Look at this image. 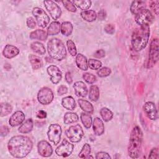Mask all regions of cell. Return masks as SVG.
<instances>
[{"label":"cell","mask_w":159,"mask_h":159,"mask_svg":"<svg viewBox=\"0 0 159 159\" xmlns=\"http://www.w3.org/2000/svg\"><path fill=\"white\" fill-rule=\"evenodd\" d=\"M33 143L30 139L24 135H15L10 139L7 143L9 153L14 158H22L31 152Z\"/></svg>","instance_id":"cell-1"},{"label":"cell","mask_w":159,"mask_h":159,"mask_svg":"<svg viewBox=\"0 0 159 159\" xmlns=\"http://www.w3.org/2000/svg\"><path fill=\"white\" fill-rule=\"evenodd\" d=\"M150 33V27L148 26H140L134 30L131 43L135 51L139 52L146 47L148 42Z\"/></svg>","instance_id":"cell-2"},{"label":"cell","mask_w":159,"mask_h":159,"mask_svg":"<svg viewBox=\"0 0 159 159\" xmlns=\"http://www.w3.org/2000/svg\"><path fill=\"white\" fill-rule=\"evenodd\" d=\"M142 140L143 134L141 129L139 126L134 127L130 133L128 146V154L130 158H137L140 156Z\"/></svg>","instance_id":"cell-3"},{"label":"cell","mask_w":159,"mask_h":159,"mask_svg":"<svg viewBox=\"0 0 159 159\" xmlns=\"http://www.w3.org/2000/svg\"><path fill=\"white\" fill-rule=\"evenodd\" d=\"M47 50L49 56L53 59L60 61L66 55V50L63 42L58 38H52L47 43Z\"/></svg>","instance_id":"cell-4"},{"label":"cell","mask_w":159,"mask_h":159,"mask_svg":"<svg viewBox=\"0 0 159 159\" xmlns=\"http://www.w3.org/2000/svg\"><path fill=\"white\" fill-rule=\"evenodd\" d=\"M67 138L73 143L79 142L84 136V132L80 124L70 126L65 131Z\"/></svg>","instance_id":"cell-5"},{"label":"cell","mask_w":159,"mask_h":159,"mask_svg":"<svg viewBox=\"0 0 159 159\" xmlns=\"http://www.w3.org/2000/svg\"><path fill=\"white\" fill-rule=\"evenodd\" d=\"M159 42L158 39L155 38L153 39L150 45L149 55L148 63L147 64V68H152L158 60L159 54Z\"/></svg>","instance_id":"cell-6"},{"label":"cell","mask_w":159,"mask_h":159,"mask_svg":"<svg viewBox=\"0 0 159 159\" xmlns=\"http://www.w3.org/2000/svg\"><path fill=\"white\" fill-rule=\"evenodd\" d=\"M155 17L150 11L145 9L135 15V22L140 26L149 27L154 21Z\"/></svg>","instance_id":"cell-7"},{"label":"cell","mask_w":159,"mask_h":159,"mask_svg":"<svg viewBox=\"0 0 159 159\" xmlns=\"http://www.w3.org/2000/svg\"><path fill=\"white\" fill-rule=\"evenodd\" d=\"M32 14L35 17L37 25L42 28H45L50 22V17L42 8L34 7L32 10Z\"/></svg>","instance_id":"cell-8"},{"label":"cell","mask_w":159,"mask_h":159,"mask_svg":"<svg viewBox=\"0 0 159 159\" xmlns=\"http://www.w3.org/2000/svg\"><path fill=\"white\" fill-rule=\"evenodd\" d=\"M62 134V129L60 125L57 124H52L48 127L47 136L51 142L55 145L59 143Z\"/></svg>","instance_id":"cell-9"},{"label":"cell","mask_w":159,"mask_h":159,"mask_svg":"<svg viewBox=\"0 0 159 159\" xmlns=\"http://www.w3.org/2000/svg\"><path fill=\"white\" fill-rule=\"evenodd\" d=\"M54 95L52 90L48 87L41 88L37 94L38 101L42 105H48L53 99Z\"/></svg>","instance_id":"cell-10"},{"label":"cell","mask_w":159,"mask_h":159,"mask_svg":"<svg viewBox=\"0 0 159 159\" xmlns=\"http://www.w3.org/2000/svg\"><path fill=\"white\" fill-rule=\"evenodd\" d=\"M73 148V144L71 143L66 139H63L60 145L57 147L55 150V153L58 156L67 157L71 154Z\"/></svg>","instance_id":"cell-11"},{"label":"cell","mask_w":159,"mask_h":159,"mask_svg":"<svg viewBox=\"0 0 159 159\" xmlns=\"http://www.w3.org/2000/svg\"><path fill=\"white\" fill-rule=\"evenodd\" d=\"M45 9L50 14L53 20H57L61 15V9L60 7L53 1H44Z\"/></svg>","instance_id":"cell-12"},{"label":"cell","mask_w":159,"mask_h":159,"mask_svg":"<svg viewBox=\"0 0 159 159\" xmlns=\"http://www.w3.org/2000/svg\"><path fill=\"white\" fill-rule=\"evenodd\" d=\"M48 75L50 76V81L52 83L58 84L62 78V73L59 68L55 65H50L47 69Z\"/></svg>","instance_id":"cell-13"},{"label":"cell","mask_w":159,"mask_h":159,"mask_svg":"<svg viewBox=\"0 0 159 159\" xmlns=\"http://www.w3.org/2000/svg\"><path fill=\"white\" fill-rule=\"evenodd\" d=\"M39 154L43 157H49L53 153L52 145L46 140H41L37 144Z\"/></svg>","instance_id":"cell-14"},{"label":"cell","mask_w":159,"mask_h":159,"mask_svg":"<svg viewBox=\"0 0 159 159\" xmlns=\"http://www.w3.org/2000/svg\"><path fill=\"white\" fill-rule=\"evenodd\" d=\"M143 111L148 119L155 120L158 119V112L155 104L151 101L146 102L143 106Z\"/></svg>","instance_id":"cell-15"},{"label":"cell","mask_w":159,"mask_h":159,"mask_svg":"<svg viewBox=\"0 0 159 159\" xmlns=\"http://www.w3.org/2000/svg\"><path fill=\"white\" fill-rule=\"evenodd\" d=\"M25 120V114L21 111H17L14 112L10 117L9 124L11 127H16L22 124Z\"/></svg>","instance_id":"cell-16"},{"label":"cell","mask_w":159,"mask_h":159,"mask_svg":"<svg viewBox=\"0 0 159 159\" xmlns=\"http://www.w3.org/2000/svg\"><path fill=\"white\" fill-rule=\"evenodd\" d=\"M75 94L79 97H85L88 94V88L85 83L81 81H76L73 84Z\"/></svg>","instance_id":"cell-17"},{"label":"cell","mask_w":159,"mask_h":159,"mask_svg":"<svg viewBox=\"0 0 159 159\" xmlns=\"http://www.w3.org/2000/svg\"><path fill=\"white\" fill-rule=\"evenodd\" d=\"M19 53V50L16 46L7 44L6 45L2 51L3 56L8 59H11L16 57Z\"/></svg>","instance_id":"cell-18"},{"label":"cell","mask_w":159,"mask_h":159,"mask_svg":"<svg viewBox=\"0 0 159 159\" xmlns=\"http://www.w3.org/2000/svg\"><path fill=\"white\" fill-rule=\"evenodd\" d=\"M93 129L96 135H101L104 132V125L102 120L99 117H95L92 123Z\"/></svg>","instance_id":"cell-19"},{"label":"cell","mask_w":159,"mask_h":159,"mask_svg":"<svg viewBox=\"0 0 159 159\" xmlns=\"http://www.w3.org/2000/svg\"><path fill=\"white\" fill-rule=\"evenodd\" d=\"M146 2L143 1H134L132 2L130 10L132 14L136 15L141 11L146 8Z\"/></svg>","instance_id":"cell-20"},{"label":"cell","mask_w":159,"mask_h":159,"mask_svg":"<svg viewBox=\"0 0 159 159\" xmlns=\"http://www.w3.org/2000/svg\"><path fill=\"white\" fill-rule=\"evenodd\" d=\"M29 37L31 40H38L40 41H45L48 37L47 32L42 29H37L30 32Z\"/></svg>","instance_id":"cell-21"},{"label":"cell","mask_w":159,"mask_h":159,"mask_svg":"<svg viewBox=\"0 0 159 159\" xmlns=\"http://www.w3.org/2000/svg\"><path fill=\"white\" fill-rule=\"evenodd\" d=\"M76 64L78 68L83 71H86L88 68V60L86 57L81 53H78L76 55Z\"/></svg>","instance_id":"cell-22"},{"label":"cell","mask_w":159,"mask_h":159,"mask_svg":"<svg viewBox=\"0 0 159 159\" xmlns=\"http://www.w3.org/2000/svg\"><path fill=\"white\" fill-rule=\"evenodd\" d=\"M34 127V122L31 118L27 119L22 125L19 127L18 131L20 134H28L30 132Z\"/></svg>","instance_id":"cell-23"},{"label":"cell","mask_w":159,"mask_h":159,"mask_svg":"<svg viewBox=\"0 0 159 159\" xmlns=\"http://www.w3.org/2000/svg\"><path fill=\"white\" fill-rule=\"evenodd\" d=\"M78 103L80 108L82 109V111L84 112H86L87 114H92L93 112L94 111L93 106L91 102H89L87 100L79 99L78 100Z\"/></svg>","instance_id":"cell-24"},{"label":"cell","mask_w":159,"mask_h":159,"mask_svg":"<svg viewBox=\"0 0 159 159\" xmlns=\"http://www.w3.org/2000/svg\"><path fill=\"white\" fill-rule=\"evenodd\" d=\"M62 106L70 111H73L76 107V102L72 96H66L61 100Z\"/></svg>","instance_id":"cell-25"},{"label":"cell","mask_w":159,"mask_h":159,"mask_svg":"<svg viewBox=\"0 0 159 159\" xmlns=\"http://www.w3.org/2000/svg\"><path fill=\"white\" fill-rule=\"evenodd\" d=\"M29 60L32 68L35 70L40 69L43 65V61L42 58L37 55L30 54L29 56Z\"/></svg>","instance_id":"cell-26"},{"label":"cell","mask_w":159,"mask_h":159,"mask_svg":"<svg viewBox=\"0 0 159 159\" xmlns=\"http://www.w3.org/2000/svg\"><path fill=\"white\" fill-rule=\"evenodd\" d=\"M81 17L85 21L91 22L94 21L97 18V14L94 10H86L81 12Z\"/></svg>","instance_id":"cell-27"},{"label":"cell","mask_w":159,"mask_h":159,"mask_svg":"<svg viewBox=\"0 0 159 159\" xmlns=\"http://www.w3.org/2000/svg\"><path fill=\"white\" fill-rule=\"evenodd\" d=\"M61 29V24L58 21L52 22L47 29L48 35H57Z\"/></svg>","instance_id":"cell-28"},{"label":"cell","mask_w":159,"mask_h":159,"mask_svg":"<svg viewBox=\"0 0 159 159\" xmlns=\"http://www.w3.org/2000/svg\"><path fill=\"white\" fill-rule=\"evenodd\" d=\"M30 48L34 51L35 53L39 55H45L46 52V50L43 44L40 42L35 41L32 42L30 45Z\"/></svg>","instance_id":"cell-29"},{"label":"cell","mask_w":159,"mask_h":159,"mask_svg":"<svg viewBox=\"0 0 159 159\" xmlns=\"http://www.w3.org/2000/svg\"><path fill=\"white\" fill-rule=\"evenodd\" d=\"M73 26L70 22L65 21L62 22V24H61L60 32L61 34L64 36H66V37L70 36L73 32Z\"/></svg>","instance_id":"cell-30"},{"label":"cell","mask_w":159,"mask_h":159,"mask_svg":"<svg viewBox=\"0 0 159 159\" xmlns=\"http://www.w3.org/2000/svg\"><path fill=\"white\" fill-rule=\"evenodd\" d=\"M79 119L78 116L74 112H67L65 114L63 117V122L65 124H70L77 122Z\"/></svg>","instance_id":"cell-31"},{"label":"cell","mask_w":159,"mask_h":159,"mask_svg":"<svg viewBox=\"0 0 159 159\" xmlns=\"http://www.w3.org/2000/svg\"><path fill=\"white\" fill-rule=\"evenodd\" d=\"M99 98V89L96 85H91L89 88V99L93 102H96Z\"/></svg>","instance_id":"cell-32"},{"label":"cell","mask_w":159,"mask_h":159,"mask_svg":"<svg viewBox=\"0 0 159 159\" xmlns=\"http://www.w3.org/2000/svg\"><path fill=\"white\" fill-rule=\"evenodd\" d=\"M72 2L75 6H77L83 11L88 10L91 7L92 3L89 0H74L72 1Z\"/></svg>","instance_id":"cell-33"},{"label":"cell","mask_w":159,"mask_h":159,"mask_svg":"<svg viewBox=\"0 0 159 159\" xmlns=\"http://www.w3.org/2000/svg\"><path fill=\"white\" fill-rule=\"evenodd\" d=\"M80 119L82 124H83L86 129H89L91 127L93 120L89 114H87L84 112H81L80 115Z\"/></svg>","instance_id":"cell-34"},{"label":"cell","mask_w":159,"mask_h":159,"mask_svg":"<svg viewBox=\"0 0 159 159\" xmlns=\"http://www.w3.org/2000/svg\"><path fill=\"white\" fill-rule=\"evenodd\" d=\"M100 114L105 122L111 120L114 116L113 112L107 107H102L100 110Z\"/></svg>","instance_id":"cell-35"},{"label":"cell","mask_w":159,"mask_h":159,"mask_svg":"<svg viewBox=\"0 0 159 159\" xmlns=\"http://www.w3.org/2000/svg\"><path fill=\"white\" fill-rule=\"evenodd\" d=\"M12 110L11 105L7 102H1V117H4L9 114Z\"/></svg>","instance_id":"cell-36"},{"label":"cell","mask_w":159,"mask_h":159,"mask_svg":"<svg viewBox=\"0 0 159 159\" xmlns=\"http://www.w3.org/2000/svg\"><path fill=\"white\" fill-rule=\"evenodd\" d=\"M90 153H91V147L89 144L85 143L83 146L81 150L79 153L78 157L80 158H88L90 155Z\"/></svg>","instance_id":"cell-37"},{"label":"cell","mask_w":159,"mask_h":159,"mask_svg":"<svg viewBox=\"0 0 159 159\" xmlns=\"http://www.w3.org/2000/svg\"><path fill=\"white\" fill-rule=\"evenodd\" d=\"M88 65L89 68L94 70H99L102 66V63L100 60L93 58H90L88 60Z\"/></svg>","instance_id":"cell-38"},{"label":"cell","mask_w":159,"mask_h":159,"mask_svg":"<svg viewBox=\"0 0 159 159\" xmlns=\"http://www.w3.org/2000/svg\"><path fill=\"white\" fill-rule=\"evenodd\" d=\"M66 46H67V48H68L70 54L72 57H75L77 55L76 47V45L73 40H68L66 41Z\"/></svg>","instance_id":"cell-39"},{"label":"cell","mask_w":159,"mask_h":159,"mask_svg":"<svg viewBox=\"0 0 159 159\" xmlns=\"http://www.w3.org/2000/svg\"><path fill=\"white\" fill-rule=\"evenodd\" d=\"M61 2H62L63 6L68 11L71 12H75L76 11V7L74 5V4L72 2V1H68V0H63L61 1Z\"/></svg>","instance_id":"cell-40"},{"label":"cell","mask_w":159,"mask_h":159,"mask_svg":"<svg viewBox=\"0 0 159 159\" xmlns=\"http://www.w3.org/2000/svg\"><path fill=\"white\" fill-rule=\"evenodd\" d=\"M111 73V70L108 67H102L98 70L97 75L101 78L108 76Z\"/></svg>","instance_id":"cell-41"},{"label":"cell","mask_w":159,"mask_h":159,"mask_svg":"<svg viewBox=\"0 0 159 159\" xmlns=\"http://www.w3.org/2000/svg\"><path fill=\"white\" fill-rule=\"evenodd\" d=\"M83 78L88 84H93L96 81V76L89 73H84L83 75Z\"/></svg>","instance_id":"cell-42"},{"label":"cell","mask_w":159,"mask_h":159,"mask_svg":"<svg viewBox=\"0 0 159 159\" xmlns=\"http://www.w3.org/2000/svg\"><path fill=\"white\" fill-rule=\"evenodd\" d=\"M150 7L153 12L157 15L159 13V1H152L150 2Z\"/></svg>","instance_id":"cell-43"},{"label":"cell","mask_w":159,"mask_h":159,"mask_svg":"<svg viewBox=\"0 0 159 159\" xmlns=\"http://www.w3.org/2000/svg\"><path fill=\"white\" fill-rule=\"evenodd\" d=\"M148 158L150 159H158L159 158V150L157 147L153 148L148 155Z\"/></svg>","instance_id":"cell-44"},{"label":"cell","mask_w":159,"mask_h":159,"mask_svg":"<svg viewBox=\"0 0 159 159\" xmlns=\"http://www.w3.org/2000/svg\"><path fill=\"white\" fill-rule=\"evenodd\" d=\"M104 31L110 35H112L115 32V26L112 24H107L104 27Z\"/></svg>","instance_id":"cell-45"},{"label":"cell","mask_w":159,"mask_h":159,"mask_svg":"<svg viewBox=\"0 0 159 159\" xmlns=\"http://www.w3.org/2000/svg\"><path fill=\"white\" fill-rule=\"evenodd\" d=\"M111 157L109 155V154H108L107 152H98L96 153V159H111Z\"/></svg>","instance_id":"cell-46"},{"label":"cell","mask_w":159,"mask_h":159,"mask_svg":"<svg viewBox=\"0 0 159 159\" xmlns=\"http://www.w3.org/2000/svg\"><path fill=\"white\" fill-rule=\"evenodd\" d=\"M26 24L27 27L30 29H34L36 27V22L34 19L32 17H29L27 19Z\"/></svg>","instance_id":"cell-47"},{"label":"cell","mask_w":159,"mask_h":159,"mask_svg":"<svg viewBox=\"0 0 159 159\" xmlns=\"http://www.w3.org/2000/svg\"><path fill=\"white\" fill-rule=\"evenodd\" d=\"M58 94L59 96H61L63 94H65L68 93V88L65 85H61L58 87L57 90Z\"/></svg>","instance_id":"cell-48"},{"label":"cell","mask_w":159,"mask_h":159,"mask_svg":"<svg viewBox=\"0 0 159 159\" xmlns=\"http://www.w3.org/2000/svg\"><path fill=\"white\" fill-rule=\"evenodd\" d=\"M93 56L96 58H103L105 56V51L102 49L98 50L94 52Z\"/></svg>","instance_id":"cell-49"},{"label":"cell","mask_w":159,"mask_h":159,"mask_svg":"<svg viewBox=\"0 0 159 159\" xmlns=\"http://www.w3.org/2000/svg\"><path fill=\"white\" fill-rule=\"evenodd\" d=\"M106 17V12L104 9L100 10L97 14V18L100 20H103Z\"/></svg>","instance_id":"cell-50"},{"label":"cell","mask_w":159,"mask_h":159,"mask_svg":"<svg viewBox=\"0 0 159 159\" xmlns=\"http://www.w3.org/2000/svg\"><path fill=\"white\" fill-rule=\"evenodd\" d=\"M65 81L67 82V83L68 84H71L73 82V78H72V76L71 75V73L68 71L65 73Z\"/></svg>","instance_id":"cell-51"},{"label":"cell","mask_w":159,"mask_h":159,"mask_svg":"<svg viewBox=\"0 0 159 159\" xmlns=\"http://www.w3.org/2000/svg\"><path fill=\"white\" fill-rule=\"evenodd\" d=\"M37 117L39 119H45L47 117V112L43 110H39L37 112Z\"/></svg>","instance_id":"cell-52"},{"label":"cell","mask_w":159,"mask_h":159,"mask_svg":"<svg viewBox=\"0 0 159 159\" xmlns=\"http://www.w3.org/2000/svg\"><path fill=\"white\" fill-rule=\"evenodd\" d=\"M9 132V128L7 126L4 125V126H2L1 127V135L2 137L6 136V135H7L8 134Z\"/></svg>","instance_id":"cell-53"}]
</instances>
